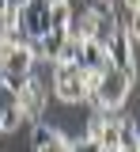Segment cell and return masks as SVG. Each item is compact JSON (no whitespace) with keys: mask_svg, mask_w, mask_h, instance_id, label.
<instances>
[{"mask_svg":"<svg viewBox=\"0 0 140 152\" xmlns=\"http://www.w3.org/2000/svg\"><path fill=\"white\" fill-rule=\"evenodd\" d=\"M129 95H133V80L121 76V72H114V69H106V72L95 80L87 103H91L95 110H102V114H118L121 107L129 103Z\"/></svg>","mask_w":140,"mask_h":152,"instance_id":"6da1fadb","label":"cell"},{"mask_svg":"<svg viewBox=\"0 0 140 152\" xmlns=\"http://www.w3.org/2000/svg\"><path fill=\"white\" fill-rule=\"evenodd\" d=\"M49 95H53V99H61V103H68V107L87 103L91 88H87L83 69L68 65V61H57V65H53V72H49Z\"/></svg>","mask_w":140,"mask_h":152,"instance_id":"7a4b0ae2","label":"cell"},{"mask_svg":"<svg viewBox=\"0 0 140 152\" xmlns=\"http://www.w3.org/2000/svg\"><path fill=\"white\" fill-rule=\"evenodd\" d=\"M12 99H15V107H19L23 122H42L45 118V107H49V84L45 80H38V76H27L19 88L12 91Z\"/></svg>","mask_w":140,"mask_h":152,"instance_id":"3957f363","label":"cell"},{"mask_svg":"<svg viewBox=\"0 0 140 152\" xmlns=\"http://www.w3.org/2000/svg\"><path fill=\"white\" fill-rule=\"evenodd\" d=\"M12 23L19 38H42L49 31V0H27L23 8L12 12Z\"/></svg>","mask_w":140,"mask_h":152,"instance_id":"277c9868","label":"cell"},{"mask_svg":"<svg viewBox=\"0 0 140 152\" xmlns=\"http://www.w3.org/2000/svg\"><path fill=\"white\" fill-rule=\"evenodd\" d=\"M106 65H110L114 72L136 80V46H129V38L121 34V31L106 42Z\"/></svg>","mask_w":140,"mask_h":152,"instance_id":"5b68a950","label":"cell"},{"mask_svg":"<svg viewBox=\"0 0 140 152\" xmlns=\"http://www.w3.org/2000/svg\"><path fill=\"white\" fill-rule=\"evenodd\" d=\"M68 148H72V141L61 129L45 126V122H34L30 126V152H68Z\"/></svg>","mask_w":140,"mask_h":152,"instance_id":"8992f818","label":"cell"},{"mask_svg":"<svg viewBox=\"0 0 140 152\" xmlns=\"http://www.w3.org/2000/svg\"><path fill=\"white\" fill-rule=\"evenodd\" d=\"M76 69H83L87 76H102L110 65H106V46L95 42V38H80V53H76Z\"/></svg>","mask_w":140,"mask_h":152,"instance_id":"52a82bcc","label":"cell"},{"mask_svg":"<svg viewBox=\"0 0 140 152\" xmlns=\"http://www.w3.org/2000/svg\"><path fill=\"white\" fill-rule=\"evenodd\" d=\"M68 23H72V0H49V31L68 34Z\"/></svg>","mask_w":140,"mask_h":152,"instance_id":"ba28073f","label":"cell"},{"mask_svg":"<svg viewBox=\"0 0 140 152\" xmlns=\"http://www.w3.org/2000/svg\"><path fill=\"white\" fill-rule=\"evenodd\" d=\"M118 137H121V148H136L140 152V129H136V118L133 114L118 118Z\"/></svg>","mask_w":140,"mask_h":152,"instance_id":"9c48e42d","label":"cell"},{"mask_svg":"<svg viewBox=\"0 0 140 152\" xmlns=\"http://www.w3.org/2000/svg\"><path fill=\"white\" fill-rule=\"evenodd\" d=\"M19 126H23V114L15 107V99H4L0 103V133H15Z\"/></svg>","mask_w":140,"mask_h":152,"instance_id":"30bf717a","label":"cell"},{"mask_svg":"<svg viewBox=\"0 0 140 152\" xmlns=\"http://www.w3.org/2000/svg\"><path fill=\"white\" fill-rule=\"evenodd\" d=\"M68 152H102V148L95 145V141H83V137H80V141H72V148H68Z\"/></svg>","mask_w":140,"mask_h":152,"instance_id":"8fae6325","label":"cell"},{"mask_svg":"<svg viewBox=\"0 0 140 152\" xmlns=\"http://www.w3.org/2000/svg\"><path fill=\"white\" fill-rule=\"evenodd\" d=\"M118 8L125 12V15H133V19H136V12H140V0H121Z\"/></svg>","mask_w":140,"mask_h":152,"instance_id":"7c38bea8","label":"cell"},{"mask_svg":"<svg viewBox=\"0 0 140 152\" xmlns=\"http://www.w3.org/2000/svg\"><path fill=\"white\" fill-rule=\"evenodd\" d=\"M4 99H12V88H8V80H4V72H0V103Z\"/></svg>","mask_w":140,"mask_h":152,"instance_id":"4fadbf2b","label":"cell"},{"mask_svg":"<svg viewBox=\"0 0 140 152\" xmlns=\"http://www.w3.org/2000/svg\"><path fill=\"white\" fill-rule=\"evenodd\" d=\"M4 4H8V12H15V8H23V4H27V0H4Z\"/></svg>","mask_w":140,"mask_h":152,"instance_id":"5bb4252c","label":"cell"},{"mask_svg":"<svg viewBox=\"0 0 140 152\" xmlns=\"http://www.w3.org/2000/svg\"><path fill=\"white\" fill-rule=\"evenodd\" d=\"M4 12H8V4H4V0H0V15H4Z\"/></svg>","mask_w":140,"mask_h":152,"instance_id":"9a60e30c","label":"cell"},{"mask_svg":"<svg viewBox=\"0 0 140 152\" xmlns=\"http://www.w3.org/2000/svg\"><path fill=\"white\" fill-rule=\"evenodd\" d=\"M121 152H136V148H121Z\"/></svg>","mask_w":140,"mask_h":152,"instance_id":"2e32d148","label":"cell"},{"mask_svg":"<svg viewBox=\"0 0 140 152\" xmlns=\"http://www.w3.org/2000/svg\"><path fill=\"white\" fill-rule=\"evenodd\" d=\"M102 4H110V0H102Z\"/></svg>","mask_w":140,"mask_h":152,"instance_id":"e0dca14e","label":"cell"}]
</instances>
